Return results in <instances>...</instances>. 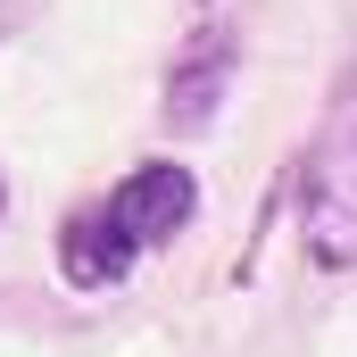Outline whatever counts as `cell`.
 Masks as SVG:
<instances>
[{"label":"cell","mask_w":357,"mask_h":357,"mask_svg":"<svg viewBox=\"0 0 357 357\" xmlns=\"http://www.w3.org/2000/svg\"><path fill=\"white\" fill-rule=\"evenodd\" d=\"M59 258H67V282H84V291H108L116 274L133 266V250H125V233L108 225V208L67 216V233H59Z\"/></svg>","instance_id":"277c9868"},{"label":"cell","mask_w":357,"mask_h":357,"mask_svg":"<svg viewBox=\"0 0 357 357\" xmlns=\"http://www.w3.org/2000/svg\"><path fill=\"white\" fill-rule=\"evenodd\" d=\"M299 233H307V258L324 274L357 266V67L341 75L316 142H307V167H299Z\"/></svg>","instance_id":"6da1fadb"},{"label":"cell","mask_w":357,"mask_h":357,"mask_svg":"<svg viewBox=\"0 0 357 357\" xmlns=\"http://www.w3.org/2000/svg\"><path fill=\"white\" fill-rule=\"evenodd\" d=\"M0 216H8V183H0Z\"/></svg>","instance_id":"5b68a950"},{"label":"cell","mask_w":357,"mask_h":357,"mask_svg":"<svg viewBox=\"0 0 357 357\" xmlns=\"http://www.w3.org/2000/svg\"><path fill=\"white\" fill-rule=\"evenodd\" d=\"M225 84H233V33L216 25V33H199V42L183 50V67H175V91H167V116H175L183 133H199V125L216 116Z\"/></svg>","instance_id":"3957f363"},{"label":"cell","mask_w":357,"mask_h":357,"mask_svg":"<svg viewBox=\"0 0 357 357\" xmlns=\"http://www.w3.org/2000/svg\"><path fill=\"white\" fill-rule=\"evenodd\" d=\"M191 199H199V183L183 175V167H142V175L116 183V199H108V225L125 233V250L142 258V250H158V241H175L183 225H191Z\"/></svg>","instance_id":"7a4b0ae2"}]
</instances>
